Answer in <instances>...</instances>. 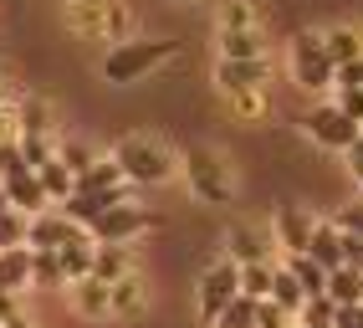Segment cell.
Wrapping results in <instances>:
<instances>
[{
  "instance_id": "obj_51",
  "label": "cell",
  "mask_w": 363,
  "mask_h": 328,
  "mask_svg": "<svg viewBox=\"0 0 363 328\" xmlns=\"http://www.w3.org/2000/svg\"><path fill=\"white\" fill-rule=\"evenodd\" d=\"M292 328H297V323H292Z\"/></svg>"
},
{
  "instance_id": "obj_16",
  "label": "cell",
  "mask_w": 363,
  "mask_h": 328,
  "mask_svg": "<svg viewBox=\"0 0 363 328\" xmlns=\"http://www.w3.org/2000/svg\"><path fill=\"white\" fill-rule=\"evenodd\" d=\"M266 6L261 0H215V31H261Z\"/></svg>"
},
{
  "instance_id": "obj_35",
  "label": "cell",
  "mask_w": 363,
  "mask_h": 328,
  "mask_svg": "<svg viewBox=\"0 0 363 328\" xmlns=\"http://www.w3.org/2000/svg\"><path fill=\"white\" fill-rule=\"evenodd\" d=\"M26 170H31V164H26V154H21V144H16V138H0V180H16Z\"/></svg>"
},
{
  "instance_id": "obj_21",
  "label": "cell",
  "mask_w": 363,
  "mask_h": 328,
  "mask_svg": "<svg viewBox=\"0 0 363 328\" xmlns=\"http://www.w3.org/2000/svg\"><path fill=\"white\" fill-rule=\"evenodd\" d=\"M128 272H138V251L133 246H92V277L98 283H118V277H128Z\"/></svg>"
},
{
  "instance_id": "obj_13",
  "label": "cell",
  "mask_w": 363,
  "mask_h": 328,
  "mask_svg": "<svg viewBox=\"0 0 363 328\" xmlns=\"http://www.w3.org/2000/svg\"><path fill=\"white\" fill-rule=\"evenodd\" d=\"M16 133L62 138V124H57V103L46 98V92H21V103H16Z\"/></svg>"
},
{
  "instance_id": "obj_31",
  "label": "cell",
  "mask_w": 363,
  "mask_h": 328,
  "mask_svg": "<svg viewBox=\"0 0 363 328\" xmlns=\"http://www.w3.org/2000/svg\"><path fill=\"white\" fill-rule=\"evenodd\" d=\"M272 277H277V262H246V267H240V293L266 302V297H272Z\"/></svg>"
},
{
  "instance_id": "obj_49",
  "label": "cell",
  "mask_w": 363,
  "mask_h": 328,
  "mask_svg": "<svg viewBox=\"0 0 363 328\" xmlns=\"http://www.w3.org/2000/svg\"><path fill=\"white\" fill-rule=\"evenodd\" d=\"M0 6H6V0H0Z\"/></svg>"
},
{
  "instance_id": "obj_5",
  "label": "cell",
  "mask_w": 363,
  "mask_h": 328,
  "mask_svg": "<svg viewBox=\"0 0 363 328\" xmlns=\"http://www.w3.org/2000/svg\"><path fill=\"white\" fill-rule=\"evenodd\" d=\"M189 297H195V318H200L205 328H215V318L230 308V297H240V267L230 262V256L215 251L210 262L200 267V277H195V288H189Z\"/></svg>"
},
{
  "instance_id": "obj_6",
  "label": "cell",
  "mask_w": 363,
  "mask_h": 328,
  "mask_svg": "<svg viewBox=\"0 0 363 328\" xmlns=\"http://www.w3.org/2000/svg\"><path fill=\"white\" fill-rule=\"evenodd\" d=\"M149 231H159V210L138 205V200L128 195V200L108 205L103 216L87 226V236H92V246H133L138 236H149Z\"/></svg>"
},
{
  "instance_id": "obj_7",
  "label": "cell",
  "mask_w": 363,
  "mask_h": 328,
  "mask_svg": "<svg viewBox=\"0 0 363 328\" xmlns=\"http://www.w3.org/2000/svg\"><path fill=\"white\" fill-rule=\"evenodd\" d=\"M286 72L302 92H333V57L323 46V31H292L286 41Z\"/></svg>"
},
{
  "instance_id": "obj_28",
  "label": "cell",
  "mask_w": 363,
  "mask_h": 328,
  "mask_svg": "<svg viewBox=\"0 0 363 328\" xmlns=\"http://www.w3.org/2000/svg\"><path fill=\"white\" fill-rule=\"evenodd\" d=\"M281 267L297 277V288H302L307 297H323V288H328V272H323L318 262H312L307 251H297V256H281Z\"/></svg>"
},
{
  "instance_id": "obj_33",
  "label": "cell",
  "mask_w": 363,
  "mask_h": 328,
  "mask_svg": "<svg viewBox=\"0 0 363 328\" xmlns=\"http://www.w3.org/2000/svg\"><path fill=\"white\" fill-rule=\"evenodd\" d=\"M256 308H261V302L240 293V297H230V308L215 318V328H256Z\"/></svg>"
},
{
  "instance_id": "obj_48",
  "label": "cell",
  "mask_w": 363,
  "mask_h": 328,
  "mask_svg": "<svg viewBox=\"0 0 363 328\" xmlns=\"http://www.w3.org/2000/svg\"><path fill=\"white\" fill-rule=\"evenodd\" d=\"M358 133H363V124H358Z\"/></svg>"
},
{
  "instance_id": "obj_37",
  "label": "cell",
  "mask_w": 363,
  "mask_h": 328,
  "mask_svg": "<svg viewBox=\"0 0 363 328\" xmlns=\"http://www.w3.org/2000/svg\"><path fill=\"white\" fill-rule=\"evenodd\" d=\"M333 103L343 108L353 124H363V87H337V92H333Z\"/></svg>"
},
{
  "instance_id": "obj_36",
  "label": "cell",
  "mask_w": 363,
  "mask_h": 328,
  "mask_svg": "<svg viewBox=\"0 0 363 328\" xmlns=\"http://www.w3.org/2000/svg\"><path fill=\"white\" fill-rule=\"evenodd\" d=\"M337 231H348V236H363V195H353L348 205H337Z\"/></svg>"
},
{
  "instance_id": "obj_24",
  "label": "cell",
  "mask_w": 363,
  "mask_h": 328,
  "mask_svg": "<svg viewBox=\"0 0 363 328\" xmlns=\"http://www.w3.org/2000/svg\"><path fill=\"white\" fill-rule=\"evenodd\" d=\"M225 108L235 124H266L272 119V92L266 87H240V92H225Z\"/></svg>"
},
{
  "instance_id": "obj_42",
  "label": "cell",
  "mask_w": 363,
  "mask_h": 328,
  "mask_svg": "<svg viewBox=\"0 0 363 328\" xmlns=\"http://www.w3.org/2000/svg\"><path fill=\"white\" fill-rule=\"evenodd\" d=\"M333 328H363V302H353V308H337V313H333Z\"/></svg>"
},
{
  "instance_id": "obj_17",
  "label": "cell",
  "mask_w": 363,
  "mask_h": 328,
  "mask_svg": "<svg viewBox=\"0 0 363 328\" xmlns=\"http://www.w3.org/2000/svg\"><path fill=\"white\" fill-rule=\"evenodd\" d=\"M31 293V246L0 251V297H26Z\"/></svg>"
},
{
  "instance_id": "obj_46",
  "label": "cell",
  "mask_w": 363,
  "mask_h": 328,
  "mask_svg": "<svg viewBox=\"0 0 363 328\" xmlns=\"http://www.w3.org/2000/svg\"><path fill=\"white\" fill-rule=\"evenodd\" d=\"M174 6H205V0H174Z\"/></svg>"
},
{
  "instance_id": "obj_30",
  "label": "cell",
  "mask_w": 363,
  "mask_h": 328,
  "mask_svg": "<svg viewBox=\"0 0 363 328\" xmlns=\"http://www.w3.org/2000/svg\"><path fill=\"white\" fill-rule=\"evenodd\" d=\"M57 159L67 164V170H72V175H82V170H92V164H98L103 154H98V149H92V144H87V138H67V133H62V138H57Z\"/></svg>"
},
{
  "instance_id": "obj_39",
  "label": "cell",
  "mask_w": 363,
  "mask_h": 328,
  "mask_svg": "<svg viewBox=\"0 0 363 328\" xmlns=\"http://www.w3.org/2000/svg\"><path fill=\"white\" fill-rule=\"evenodd\" d=\"M337 87H363V57H358V62H343V67L333 72V92H337Z\"/></svg>"
},
{
  "instance_id": "obj_34",
  "label": "cell",
  "mask_w": 363,
  "mask_h": 328,
  "mask_svg": "<svg viewBox=\"0 0 363 328\" xmlns=\"http://www.w3.org/2000/svg\"><path fill=\"white\" fill-rule=\"evenodd\" d=\"M26 221L31 216H21V210H0V251H6V246H26Z\"/></svg>"
},
{
  "instance_id": "obj_41",
  "label": "cell",
  "mask_w": 363,
  "mask_h": 328,
  "mask_svg": "<svg viewBox=\"0 0 363 328\" xmlns=\"http://www.w3.org/2000/svg\"><path fill=\"white\" fill-rule=\"evenodd\" d=\"M343 267L363 272V236H348V231H343Z\"/></svg>"
},
{
  "instance_id": "obj_8",
  "label": "cell",
  "mask_w": 363,
  "mask_h": 328,
  "mask_svg": "<svg viewBox=\"0 0 363 328\" xmlns=\"http://www.w3.org/2000/svg\"><path fill=\"white\" fill-rule=\"evenodd\" d=\"M302 133H307L318 149H328V154H343V149L353 144V138H358V124H353L348 113L328 98V103H312V108L302 113Z\"/></svg>"
},
{
  "instance_id": "obj_40",
  "label": "cell",
  "mask_w": 363,
  "mask_h": 328,
  "mask_svg": "<svg viewBox=\"0 0 363 328\" xmlns=\"http://www.w3.org/2000/svg\"><path fill=\"white\" fill-rule=\"evenodd\" d=\"M343 164H348V175H353V185H363V133H358L353 144L343 149Z\"/></svg>"
},
{
  "instance_id": "obj_2",
  "label": "cell",
  "mask_w": 363,
  "mask_h": 328,
  "mask_svg": "<svg viewBox=\"0 0 363 328\" xmlns=\"http://www.w3.org/2000/svg\"><path fill=\"white\" fill-rule=\"evenodd\" d=\"M184 57V41L179 36H128V41H113L103 62H98V77L108 87H133L143 77H154L159 67L179 62Z\"/></svg>"
},
{
  "instance_id": "obj_15",
  "label": "cell",
  "mask_w": 363,
  "mask_h": 328,
  "mask_svg": "<svg viewBox=\"0 0 363 328\" xmlns=\"http://www.w3.org/2000/svg\"><path fill=\"white\" fill-rule=\"evenodd\" d=\"M67 302L72 313L87 318V323H108V283H98V277H82V283H67Z\"/></svg>"
},
{
  "instance_id": "obj_38",
  "label": "cell",
  "mask_w": 363,
  "mask_h": 328,
  "mask_svg": "<svg viewBox=\"0 0 363 328\" xmlns=\"http://www.w3.org/2000/svg\"><path fill=\"white\" fill-rule=\"evenodd\" d=\"M297 318L286 313V308H277V302H261L256 308V328H292Z\"/></svg>"
},
{
  "instance_id": "obj_25",
  "label": "cell",
  "mask_w": 363,
  "mask_h": 328,
  "mask_svg": "<svg viewBox=\"0 0 363 328\" xmlns=\"http://www.w3.org/2000/svg\"><path fill=\"white\" fill-rule=\"evenodd\" d=\"M323 297L333 302V308H353V302H363V272L358 267H333Z\"/></svg>"
},
{
  "instance_id": "obj_23",
  "label": "cell",
  "mask_w": 363,
  "mask_h": 328,
  "mask_svg": "<svg viewBox=\"0 0 363 328\" xmlns=\"http://www.w3.org/2000/svg\"><path fill=\"white\" fill-rule=\"evenodd\" d=\"M323 46H328L333 67H343V62H358V57H363V26H348V21H333V26H323Z\"/></svg>"
},
{
  "instance_id": "obj_1",
  "label": "cell",
  "mask_w": 363,
  "mask_h": 328,
  "mask_svg": "<svg viewBox=\"0 0 363 328\" xmlns=\"http://www.w3.org/2000/svg\"><path fill=\"white\" fill-rule=\"evenodd\" d=\"M108 159L123 170L128 185H138V190H159V185L179 180V149L169 144L164 133H154V129H128L108 149Z\"/></svg>"
},
{
  "instance_id": "obj_20",
  "label": "cell",
  "mask_w": 363,
  "mask_h": 328,
  "mask_svg": "<svg viewBox=\"0 0 363 328\" xmlns=\"http://www.w3.org/2000/svg\"><path fill=\"white\" fill-rule=\"evenodd\" d=\"M77 190H82V195H128L133 185H128V180H123V170H118V164L103 154L98 164H92V170H82V175H77Z\"/></svg>"
},
{
  "instance_id": "obj_27",
  "label": "cell",
  "mask_w": 363,
  "mask_h": 328,
  "mask_svg": "<svg viewBox=\"0 0 363 328\" xmlns=\"http://www.w3.org/2000/svg\"><path fill=\"white\" fill-rule=\"evenodd\" d=\"M36 180H41V190H46V200H52V205H62L72 190H77V175H72L57 154L46 159V164H36Z\"/></svg>"
},
{
  "instance_id": "obj_43",
  "label": "cell",
  "mask_w": 363,
  "mask_h": 328,
  "mask_svg": "<svg viewBox=\"0 0 363 328\" xmlns=\"http://www.w3.org/2000/svg\"><path fill=\"white\" fill-rule=\"evenodd\" d=\"M16 103H21V87H16L6 72H0V108H16Z\"/></svg>"
},
{
  "instance_id": "obj_50",
  "label": "cell",
  "mask_w": 363,
  "mask_h": 328,
  "mask_svg": "<svg viewBox=\"0 0 363 328\" xmlns=\"http://www.w3.org/2000/svg\"><path fill=\"white\" fill-rule=\"evenodd\" d=\"M297 328H302V323H297Z\"/></svg>"
},
{
  "instance_id": "obj_19",
  "label": "cell",
  "mask_w": 363,
  "mask_h": 328,
  "mask_svg": "<svg viewBox=\"0 0 363 328\" xmlns=\"http://www.w3.org/2000/svg\"><path fill=\"white\" fill-rule=\"evenodd\" d=\"M307 256H312L323 272L343 267V231H337L333 216H318V226H312V241H307Z\"/></svg>"
},
{
  "instance_id": "obj_12",
  "label": "cell",
  "mask_w": 363,
  "mask_h": 328,
  "mask_svg": "<svg viewBox=\"0 0 363 328\" xmlns=\"http://www.w3.org/2000/svg\"><path fill=\"white\" fill-rule=\"evenodd\" d=\"M272 82V57H246V62H235V57H215V92H240V87H266Z\"/></svg>"
},
{
  "instance_id": "obj_3",
  "label": "cell",
  "mask_w": 363,
  "mask_h": 328,
  "mask_svg": "<svg viewBox=\"0 0 363 328\" xmlns=\"http://www.w3.org/2000/svg\"><path fill=\"white\" fill-rule=\"evenodd\" d=\"M179 180L200 205H230L235 200V164L215 144H184L179 149Z\"/></svg>"
},
{
  "instance_id": "obj_47",
  "label": "cell",
  "mask_w": 363,
  "mask_h": 328,
  "mask_svg": "<svg viewBox=\"0 0 363 328\" xmlns=\"http://www.w3.org/2000/svg\"><path fill=\"white\" fill-rule=\"evenodd\" d=\"M62 6H87V0H62Z\"/></svg>"
},
{
  "instance_id": "obj_32",
  "label": "cell",
  "mask_w": 363,
  "mask_h": 328,
  "mask_svg": "<svg viewBox=\"0 0 363 328\" xmlns=\"http://www.w3.org/2000/svg\"><path fill=\"white\" fill-rule=\"evenodd\" d=\"M31 288H67V277H62V262H57V251H31Z\"/></svg>"
},
{
  "instance_id": "obj_29",
  "label": "cell",
  "mask_w": 363,
  "mask_h": 328,
  "mask_svg": "<svg viewBox=\"0 0 363 328\" xmlns=\"http://www.w3.org/2000/svg\"><path fill=\"white\" fill-rule=\"evenodd\" d=\"M266 302H277V308H286V313H302V302H307V293L297 288V277L292 272H286L281 262H277V277H272V297H266Z\"/></svg>"
},
{
  "instance_id": "obj_11",
  "label": "cell",
  "mask_w": 363,
  "mask_h": 328,
  "mask_svg": "<svg viewBox=\"0 0 363 328\" xmlns=\"http://www.w3.org/2000/svg\"><path fill=\"white\" fill-rule=\"evenodd\" d=\"M149 302H154V293H149V272H128V277H118V283L108 288V313L118 318V323H138L143 313H149Z\"/></svg>"
},
{
  "instance_id": "obj_14",
  "label": "cell",
  "mask_w": 363,
  "mask_h": 328,
  "mask_svg": "<svg viewBox=\"0 0 363 328\" xmlns=\"http://www.w3.org/2000/svg\"><path fill=\"white\" fill-rule=\"evenodd\" d=\"M72 236H82V226H77V221H67L57 205L26 221V246H31V251H57V246H67Z\"/></svg>"
},
{
  "instance_id": "obj_18",
  "label": "cell",
  "mask_w": 363,
  "mask_h": 328,
  "mask_svg": "<svg viewBox=\"0 0 363 328\" xmlns=\"http://www.w3.org/2000/svg\"><path fill=\"white\" fill-rule=\"evenodd\" d=\"M215 57H235V62H246V57H272V31H215Z\"/></svg>"
},
{
  "instance_id": "obj_26",
  "label": "cell",
  "mask_w": 363,
  "mask_h": 328,
  "mask_svg": "<svg viewBox=\"0 0 363 328\" xmlns=\"http://www.w3.org/2000/svg\"><path fill=\"white\" fill-rule=\"evenodd\" d=\"M57 262H62V277H67V283L92 277V236L82 231V236H72L67 246H57Z\"/></svg>"
},
{
  "instance_id": "obj_9",
  "label": "cell",
  "mask_w": 363,
  "mask_h": 328,
  "mask_svg": "<svg viewBox=\"0 0 363 328\" xmlns=\"http://www.w3.org/2000/svg\"><path fill=\"white\" fill-rule=\"evenodd\" d=\"M272 231H266L261 221H246V216H235L225 231H220V256H230L235 267H246V262H272Z\"/></svg>"
},
{
  "instance_id": "obj_4",
  "label": "cell",
  "mask_w": 363,
  "mask_h": 328,
  "mask_svg": "<svg viewBox=\"0 0 363 328\" xmlns=\"http://www.w3.org/2000/svg\"><path fill=\"white\" fill-rule=\"evenodd\" d=\"M62 21L72 36L82 41H128L138 31V11L133 0H87V6H62Z\"/></svg>"
},
{
  "instance_id": "obj_45",
  "label": "cell",
  "mask_w": 363,
  "mask_h": 328,
  "mask_svg": "<svg viewBox=\"0 0 363 328\" xmlns=\"http://www.w3.org/2000/svg\"><path fill=\"white\" fill-rule=\"evenodd\" d=\"M6 205H11V200H6V180H0V210H6Z\"/></svg>"
},
{
  "instance_id": "obj_10",
  "label": "cell",
  "mask_w": 363,
  "mask_h": 328,
  "mask_svg": "<svg viewBox=\"0 0 363 328\" xmlns=\"http://www.w3.org/2000/svg\"><path fill=\"white\" fill-rule=\"evenodd\" d=\"M312 226H318V216H312L307 205H277V210H272V221H266V231H272V241H277V251H281V256L307 251Z\"/></svg>"
},
{
  "instance_id": "obj_44",
  "label": "cell",
  "mask_w": 363,
  "mask_h": 328,
  "mask_svg": "<svg viewBox=\"0 0 363 328\" xmlns=\"http://www.w3.org/2000/svg\"><path fill=\"white\" fill-rule=\"evenodd\" d=\"M0 328H41V323H36V318H31L26 308H21V313H11V318H6V323H0Z\"/></svg>"
},
{
  "instance_id": "obj_22",
  "label": "cell",
  "mask_w": 363,
  "mask_h": 328,
  "mask_svg": "<svg viewBox=\"0 0 363 328\" xmlns=\"http://www.w3.org/2000/svg\"><path fill=\"white\" fill-rule=\"evenodd\" d=\"M6 200H11V210H21V216H41V210H52V200H46V190H41L36 170H26V175L6 180Z\"/></svg>"
}]
</instances>
